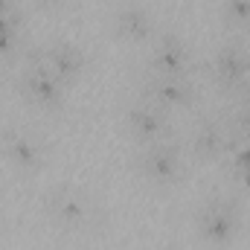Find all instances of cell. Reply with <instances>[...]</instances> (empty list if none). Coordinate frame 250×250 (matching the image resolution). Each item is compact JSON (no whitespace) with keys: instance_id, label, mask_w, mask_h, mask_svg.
Masks as SVG:
<instances>
[{"instance_id":"8","label":"cell","mask_w":250,"mask_h":250,"mask_svg":"<svg viewBox=\"0 0 250 250\" xmlns=\"http://www.w3.org/2000/svg\"><path fill=\"white\" fill-rule=\"evenodd\" d=\"M26 59H35L38 64H44L53 76H59L64 84L70 87L73 82H79L90 64V56L84 47L73 44V41H64V38H53V41H44L38 47H29L23 53Z\"/></svg>"},{"instance_id":"20","label":"cell","mask_w":250,"mask_h":250,"mask_svg":"<svg viewBox=\"0 0 250 250\" xmlns=\"http://www.w3.org/2000/svg\"><path fill=\"white\" fill-rule=\"evenodd\" d=\"M151 250H187V248H181V245H172V242H169V245H160V248H151Z\"/></svg>"},{"instance_id":"15","label":"cell","mask_w":250,"mask_h":250,"mask_svg":"<svg viewBox=\"0 0 250 250\" xmlns=\"http://www.w3.org/2000/svg\"><path fill=\"white\" fill-rule=\"evenodd\" d=\"M218 15L224 29L233 35H242L250 29V0H221Z\"/></svg>"},{"instance_id":"16","label":"cell","mask_w":250,"mask_h":250,"mask_svg":"<svg viewBox=\"0 0 250 250\" xmlns=\"http://www.w3.org/2000/svg\"><path fill=\"white\" fill-rule=\"evenodd\" d=\"M224 123L233 131V137L239 140H250V108L245 102H236L230 111H224Z\"/></svg>"},{"instance_id":"7","label":"cell","mask_w":250,"mask_h":250,"mask_svg":"<svg viewBox=\"0 0 250 250\" xmlns=\"http://www.w3.org/2000/svg\"><path fill=\"white\" fill-rule=\"evenodd\" d=\"M137 96L172 111H189L198 102V84L189 76H154V73H140L137 76Z\"/></svg>"},{"instance_id":"6","label":"cell","mask_w":250,"mask_h":250,"mask_svg":"<svg viewBox=\"0 0 250 250\" xmlns=\"http://www.w3.org/2000/svg\"><path fill=\"white\" fill-rule=\"evenodd\" d=\"M209 79L215 82V87H221L224 93H236V96L250 82V50L239 35L227 38L224 44H218L212 50Z\"/></svg>"},{"instance_id":"12","label":"cell","mask_w":250,"mask_h":250,"mask_svg":"<svg viewBox=\"0 0 250 250\" xmlns=\"http://www.w3.org/2000/svg\"><path fill=\"white\" fill-rule=\"evenodd\" d=\"M233 131L224 123V114H204L198 117L192 131H189V154L201 163H209V160H224L227 148L233 146Z\"/></svg>"},{"instance_id":"19","label":"cell","mask_w":250,"mask_h":250,"mask_svg":"<svg viewBox=\"0 0 250 250\" xmlns=\"http://www.w3.org/2000/svg\"><path fill=\"white\" fill-rule=\"evenodd\" d=\"M239 102H245V105L250 108V87H245V90L239 93Z\"/></svg>"},{"instance_id":"4","label":"cell","mask_w":250,"mask_h":250,"mask_svg":"<svg viewBox=\"0 0 250 250\" xmlns=\"http://www.w3.org/2000/svg\"><path fill=\"white\" fill-rule=\"evenodd\" d=\"M0 157L21 175H38L50 163L47 140L21 123L0 125Z\"/></svg>"},{"instance_id":"9","label":"cell","mask_w":250,"mask_h":250,"mask_svg":"<svg viewBox=\"0 0 250 250\" xmlns=\"http://www.w3.org/2000/svg\"><path fill=\"white\" fill-rule=\"evenodd\" d=\"M192 47L178 29H160L148 44L146 73L154 76H189L192 73Z\"/></svg>"},{"instance_id":"1","label":"cell","mask_w":250,"mask_h":250,"mask_svg":"<svg viewBox=\"0 0 250 250\" xmlns=\"http://www.w3.org/2000/svg\"><path fill=\"white\" fill-rule=\"evenodd\" d=\"M41 209L44 215L64 233L76 236H93L108 227V209L105 204L87 187L59 181L41 192Z\"/></svg>"},{"instance_id":"14","label":"cell","mask_w":250,"mask_h":250,"mask_svg":"<svg viewBox=\"0 0 250 250\" xmlns=\"http://www.w3.org/2000/svg\"><path fill=\"white\" fill-rule=\"evenodd\" d=\"M224 163H227V175H230L236 192L250 195V140H239L236 137L233 146L224 154Z\"/></svg>"},{"instance_id":"10","label":"cell","mask_w":250,"mask_h":250,"mask_svg":"<svg viewBox=\"0 0 250 250\" xmlns=\"http://www.w3.org/2000/svg\"><path fill=\"white\" fill-rule=\"evenodd\" d=\"M123 125L140 146L172 137V117H169V111L154 105V102H148V99H143V96H134V99L125 102Z\"/></svg>"},{"instance_id":"11","label":"cell","mask_w":250,"mask_h":250,"mask_svg":"<svg viewBox=\"0 0 250 250\" xmlns=\"http://www.w3.org/2000/svg\"><path fill=\"white\" fill-rule=\"evenodd\" d=\"M111 32L125 44H151L160 32L154 12L143 0H120L111 9Z\"/></svg>"},{"instance_id":"2","label":"cell","mask_w":250,"mask_h":250,"mask_svg":"<svg viewBox=\"0 0 250 250\" xmlns=\"http://www.w3.org/2000/svg\"><path fill=\"white\" fill-rule=\"evenodd\" d=\"M195 233L207 248H230L236 242V236L242 233L245 224V207L236 195H207L201 201V207L195 209Z\"/></svg>"},{"instance_id":"13","label":"cell","mask_w":250,"mask_h":250,"mask_svg":"<svg viewBox=\"0 0 250 250\" xmlns=\"http://www.w3.org/2000/svg\"><path fill=\"white\" fill-rule=\"evenodd\" d=\"M23 32H26L23 12L0 15V64L3 67L23 59V53H26V35Z\"/></svg>"},{"instance_id":"17","label":"cell","mask_w":250,"mask_h":250,"mask_svg":"<svg viewBox=\"0 0 250 250\" xmlns=\"http://www.w3.org/2000/svg\"><path fill=\"white\" fill-rule=\"evenodd\" d=\"M23 0H0V15H9V12H23L21 9Z\"/></svg>"},{"instance_id":"18","label":"cell","mask_w":250,"mask_h":250,"mask_svg":"<svg viewBox=\"0 0 250 250\" xmlns=\"http://www.w3.org/2000/svg\"><path fill=\"white\" fill-rule=\"evenodd\" d=\"M29 3H35L38 9H50V12H56V9H62L67 0H29Z\"/></svg>"},{"instance_id":"3","label":"cell","mask_w":250,"mask_h":250,"mask_svg":"<svg viewBox=\"0 0 250 250\" xmlns=\"http://www.w3.org/2000/svg\"><path fill=\"white\" fill-rule=\"evenodd\" d=\"M134 172L154 189H172L187 178V154L184 146L169 140L146 143L134 154Z\"/></svg>"},{"instance_id":"5","label":"cell","mask_w":250,"mask_h":250,"mask_svg":"<svg viewBox=\"0 0 250 250\" xmlns=\"http://www.w3.org/2000/svg\"><path fill=\"white\" fill-rule=\"evenodd\" d=\"M21 70L15 73V87H18V93L29 102V105H35V108H41V111H47V114H56V111H62L64 102H67V84H64L59 76H53L44 64H38L35 59H21Z\"/></svg>"}]
</instances>
